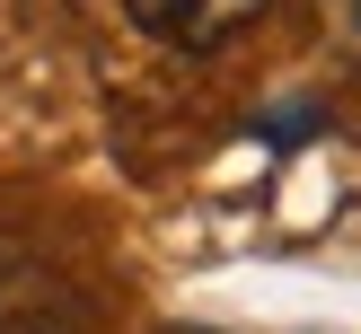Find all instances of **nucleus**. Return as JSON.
<instances>
[{
	"mask_svg": "<svg viewBox=\"0 0 361 334\" xmlns=\"http://www.w3.org/2000/svg\"><path fill=\"white\" fill-rule=\"evenodd\" d=\"M123 9H133V27L150 35V44H168V53H229L274 0H123Z\"/></svg>",
	"mask_w": 361,
	"mask_h": 334,
	"instance_id": "obj_1",
	"label": "nucleus"
},
{
	"mask_svg": "<svg viewBox=\"0 0 361 334\" xmlns=\"http://www.w3.org/2000/svg\"><path fill=\"white\" fill-rule=\"evenodd\" d=\"M317 123H326V105H274V115H264V123H256V132H264V141H274V150H291V141H309V132H317Z\"/></svg>",
	"mask_w": 361,
	"mask_h": 334,
	"instance_id": "obj_2",
	"label": "nucleus"
}]
</instances>
